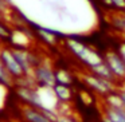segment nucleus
Here are the masks:
<instances>
[{
  "label": "nucleus",
  "instance_id": "nucleus-1",
  "mask_svg": "<svg viewBox=\"0 0 125 122\" xmlns=\"http://www.w3.org/2000/svg\"><path fill=\"white\" fill-rule=\"evenodd\" d=\"M65 44L77 60L85 65L87 68L104 62V52H100L97 48L87 44L81 38H75L74 35H67L65 39Z\"/></svg>",
  "mask_w": 125,
  "mask_h": 122
},
{
  "label": "nucleus",
  "instance_id": "nucleus-2",
  "mask_svg": "<svg viewBox=\"0 0 125 122\" xmlns=\"http://www.w3.org/2000/svg\"><path fill=\"white\" fill-rule=\"evenodd\" d=\"M82 82L86 84L87 89H90L94 94L100 95V97H102V98L105 97V95H108L109 93L117 90V86H118V84L114 83V82L100 78V76H97L95 74L90 73V71L89 73H85L83 75H82Z\"/></svg>",
  "mask_w": 125,
  "mask_h": 122
},
{
  "label": "nucleus",
  "instance_id": "nucleus-3",
  "mask_svg": "<svg viewBox=\"0 0 125 122\" xmlns=\"http://www.w3.org/2000/svg\"><path fill=\"white\" fill-rule=\"evenodd\" d=\"M15 95L22 102V105L32 106V107L43 109L41 91L38 86H26V84H15Z\"/></svg>",
  "mask_w": 125,
  "mask_h": 122
},
{
  "label": "nucleus",
  "instance_id": "nucleus-4",
  "mask_svg": "<svg viewBox=\"0 0 125 122\" xmlns=\"http://www.w3.org/2000/svg\"><path fill=\"white\" fill-rule=\"evenodd\" d=\"M32 78L36 86L41 89H52V86L55 84V68L51 65L41 60L34 67Z\"/></svg>",
  "mask_w": 125,
  "mask_h": 122
},
{
  "label": "nucleus",
  "instance_id": "nucleus-5",
  "mask_svg": "<svg viewBox=\"0 0 125 122\" xmlns=\"http://www.w3.org/2000/svg\"><path fill=\"white\" fill-rule=\"evenodd\" d=\"M10 47L12 50L15 59L18 60V63L22 67L24 75H32L34 67L41 62V59L35 55V52L31 51L30 48H20V47H12V46Z\"/></svg>",
  "mask_w": 125,
  "mask_h": 122
},
{
  "label": "nucleus",
  "instance_id": "nucleus-6",
  "mask_svg": "<svg viewBox=\"0 0 125 122\" xmlns=\"http://www.w3.org/2000/svg\"><path fill=\"white\" fill-rule=\"evenodd\" d=\"M104 62L109 66L114 78L118 82V86L125 82V62L116 48H109L104 52Z\"/></svg>",
  "mask_w": 125,
  "mask_h": 122
},
{
  "label": "nucleus",
  "instance_id": "nucleus-7",
  "mask_svg": "<svg viewBox=\"0 0 125 122\" xmlns=\"http://www.w3.org/2000/svg\"><path fill=\"white\" fill-rule=\"evenodd\" d=\"M0 58H1L4 66L7 67V70L10 71V74L14 76L16 82L20 81L23 76H26L24 73H23V70H22V67H20V65L18 63V60L15 59L14 54H12V50L10 46L0 48Z\"/></svg>",
  "mask_w": 125,
  "mask_h": 122
},
{
  "label": "nucleus",
  "instance_id": "nucleus-8",
  "mask_svg": "<svg viewBox=\"0 0 125 122\" xmlns=\"http://www.w3.org/2000/svg\"><path fill=\"white\" fill-rule=\"evenodd\" d=\"M20 115L24 122H52L42 109L32 107V106L22 105L20 107Z\"/></svg>",
  "mask_w": 125,
  "mask_h": 122
},
{
  "label": "nucleus",
  "instance_id": "nucleus-9",
  "mask_svg": "<svg viewBox=\"0 0 125 122\" xmlns=\"http://www.w3.org/2000/svg\"><path fill=\"white\" fill-rule=\"evenodd\" d=\"M52 93H54L55 98H57L58 103H70L74 98V91L73 87L67 86V84H61V83H55L52 86Z\"/></svg>",
  "mask_w": 125,
  "mask_h": 122
},
{
  "label": "nucleus",
  "instance_id": "nucleus-10",
  "mask_svg": "<svg viewBox=\"0 0 125 122\" xmlns=\"http://www.w3.org/2000/svg\"><path fill=\"white\" fill-rule=\"evenodd\" d=\"M89 71H90V73H93V74H95V75L100 76V78H104V79H106V81L114 82V83L118 84V82H117L116 78H114V75H113V73H112V70L109 68V66L106 65L105 62H101V63H98V65H95V66H93V67H90Z\"/></svg>",
  "mask_w": 125,
  "mask_h": 122
},
{
  "label": "nucleus",
  "instance_id": "nucleus-11",
  "mask_svg": "<svg viewBox=\"0 0 125 122\" xmlns=\"http://www.w3.org/2000/svg\"><path fill=\"white\" fill-rule=\"evenodd\" d=\"M16 81L15 78L10 74V71L7 70V67L4 66L3 60L0 58V86L3 87H15Z\"/></svg>",
  "mask_w": 125,
  "mask_h": 122
},
{
  "label": "nucleus",
  "instance_id": "nucleus-12",
  "mask_svg": "<svg viewBox=\"0 0 125 122\" xmlns=\"http://www.w3.org/2000/svg\"><path fill=\"white\" fill-rule=\"evenodd\" d=\"M110 27L120 34L125 32V12H113L110 18Z\"/></svg>",
  "mask_w": 125,
  "mask_h": 122
},
{
  "label": "nucleus",
  "instance_id": "nucleus-13",
  "mask_svg": "<svg viewBox=\"0 0 125 122\" xmlns=\"http://www.w3.org/2000/svg\"><path fill=\"white\" fill-rule=\"evenodd\" d=\"M104 101H105V106L114 107V109H124L122 99H121V95H120L118 90H114V91L109 93L108 95H105Z\"/></svg>",
  "mask_w": 125,
  "mask_h": 122
},
{
  "label": "nucleus",
  "instance_id": "nucleus-14",
  "mask_svg": "<svg viewBox=\"0 0 125 122\" xmlns=\"http://www.w3.org/2000/svg\"><path fill=\"white\" fill-rule=\"evenodd\" d=\"M74 76L66 68H55V83L61 84H67V86H73Z\"/></svg>",
  "mask_w": 125,
  "mask_h": 122
},
{
  "label": "nucleus",
  "instance_id": "nucleus-15",
  "mask_svg": "<svg viewBox=\"0 0 125 122\" xmlns=\"http://www.w3.org/2000/svg\"><path fill=\"white\" fill-rule=\"evenodd\" d=\"M104 115L114 122H125V109H114V107L105 106Z\"/></svg>",
  "mask_w": 125,
  "mask_h": 122
},
{
  "label": "nucleus",
  "instance_id": "nucleus-16",
  "mask_svg": "<svg viewBox=\"0 0 125 122\" xmlns=\"http://www.w3.org/2000/svg\"><path fill=\"white\" fill-rule=\"evenodd\" d=\"M11 34H12V30L0 19V40H10Z\"/></svg>",
  "mask_w": 125,
  "mask_h": 122
},
{
  "label": "nucleus",
  "instance_id": "nucleus-17",
  "mask_svg": "<svg viewBox=\"0 0 125 122\" xmlns=\"http://www.w3.org/2000/svg\"><path fill=\"white\" fill-rule=\"evenodd\" d=\"M116 51L118 52L120 56H121L122 59H124V62H125V38L118 42V44L116 46Z\"/></svg>",
  "mask_w": 125,
  "mask_h": 122
},
{
  "label": "nucleus",
  "instance_id": "nucleus-18",
  "mask_svg": "<svg viewBox=\"0 0 125 122\" xmlns=\"http://www.w3.org/2000/svg\"><path fill=\"white\" fill-rule=\"evenodd\" d=\"M57 122H78V121H75L74 118H71V117H69V115H65V114H62V115L58 117Z\"/></svg>",
  "mask_w": 125,
  "mask_h": 122
},
{
  "label": "nucleus",
  "instance_id": "nucleus-19",
  "mask_svg": "<svg viewBox=\"0 0 125 122\" xmlns=\"http://www.w3.org/2000/svg\"><path fill=\"white\" fill-rule=\"evenodd\" d=\"M7 7H8V0H0V8L6 11Z\"/></svg>",
  "mask_w": 125,
  "mask_h": 122
},
{
  "label": "nucleus",
  "instance_id": "nucleus-20",
  "mask_svg": "<svg viewBox=\"0 0 125 122\" xmlns=\"http://www.w3.org/2000/svg\"><path fill=\"white\" fill-rule=\"evenodd\" d=\"M120 91V90H118ZM120 95H121V99H122V105H124V109H125V94L122 91H120Z\"/></svg>",
  "mask_w": 125,
  "mask_h": 122
},
{
  "label": "nucleus",
  "instance_id": "nucleus-21",
  "mask_svg": "<svg viewBox=\"0 0 125 122\" xmlns=\"http://www.w3.org/2000/svg\"><path fill=\"white\" fill-rule=\"evenodd\" d=\"M120 91H122V93H124V94H125V82H124V83H121V84H120Z\"/></svg>",
  "mask_w": 125,
  "mask_h": 122
},
{
  "label": "nucleus",
  "instance_id": "nucleus-22",
  "mask_svg": "<svg viewBox=\"0 0 125 122\" xmlns=\"http://www.w3.org/2000/svg\"><path fill=\"white\" fill-rule=\"evenodd\" d=\"M102 122H114V121H112V119H109V118H108V117L104 115V117H102Z\"/></svg>",
  "mask_w": 125,
  "mask_h": 122
},
{
  "label": "nucleus",
  "instance_id": "nucleus-23",
  "mask_svg": "<svg viewBox=\"0 0 125 122\" xmlns=\"http://www.w3.org/2000/svg\"><path fill=\"white\" fill-rule=\"evenodd\" d=\"M3 16H4V9L0 8V19H1V20H3Z\"/></svg>",
  "mask_w": 125,
  "mask_h": 122
},
{
  "label": "nucleus",
  "instance_id": "nucleus-24",
  "mask_svg": "<svg viewBox=\"0 0 125 122\" xmlns=\"http://www.w3.org/2000/svg\"><path fill=\"white\" fill-rule=\"evenodd\" d=\"M122 35H124V36H125V32H124V34H122Z\"/></svg>",
  "mask_w": 125,
  "mask_h": 122
}]
</instances>
